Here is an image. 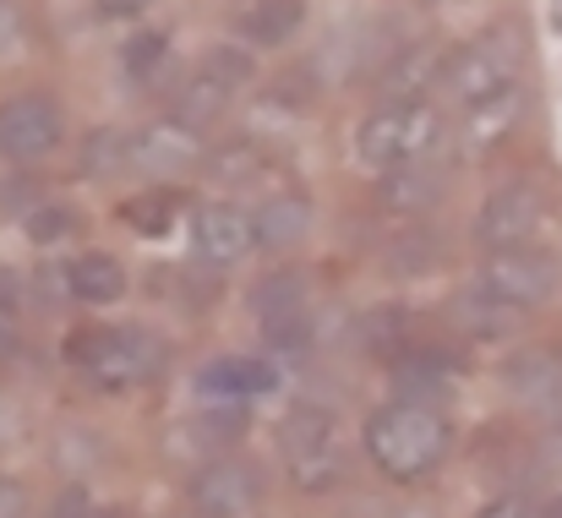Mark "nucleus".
Here are the masks:
<instances>
[{"label": "nucleus", "mask_w": 562, "mask_h": 518, "mask_svg": "<svg viewBox=\"0 0 562 518\" xmlns=\"http://www.w3.org/2000/svg\"><path fill=\"white\" fill-rule=\"evenodd\" d=\"M66 290L82 306H110V301L126 295V268L110 251H82V257L66 262Z\"/></svg>", "instance_id": "4be33fe9"}, {"label": "nucleus", "mask_w": 562, "mask_h": 518, "mask_svg": "<svg viewBox=\"0 0 562 518\" xmlns=\"http://www.w3.org/2000/svg\"><path fill=\"white\" fill-rule=\"evenodd\" d=\"M431 5H453V0H431Z\"/></svg>", "instance_id": "ea45409f"}, {"label": "nucleus", "mask_w": 562, "mask_h": 518, "mask_svg": "<svg viewBox=\"0 0 562 518\" xmlns=\"http://www.w3.org/2000/svg\"><path fill=\"white\" fill-rule=\"evenodd\" d=\"M121 218H126V229H132V235L159 240V235H170V229H176V218H181V191H170V185H148L143 196L121 202Z\"/></svg>", "instance_id": "bb28decb"}, {"label": "nucleus", "mask_w": 562, "mask_h": 518, "mask_svg": "<svg viewBox=\"0 0 562 518\" xmlns=\"http://www.w3.org/2000/svg\"><path fill=\"white\" fill-rule=\"evenodd\" d=\"M251 312H257V328H262V345L273 354H301L312 345V301H306V284L295 273H268L257 290H251Z\"/></svg>", "instance_id": "9d476101"}, {"label": "nucleus", "mask_w": 562, "mask_h": 518, "mask_svg": "<svg viewBox=\"0 0 562 518\" xmlns=\"http://www.w3.org/2000/svg\"><path fill=\"white\" fill-rule=\"evenodd\" d=\"M442 137V115L426 99H404V104H376L372 115L356 126V159L367 170H398L409 159H426Z\"/></svg>", "instance_id": "39448f33"}, {"label": "nucleus", "mask_w": 562, "mask_h": 518, "mask_svg": "<svg viewBox=\"0 0 562 518\" xmlns=\"http://www.w3.org/2000/svg\"><path fill=\"white\" fill-rule=\"evenodd\" d=\"M165 55H170V38H165V33H137V38L126 44V71H132L137 82H148Z\"/></svg>", "instance_id": "c85d7f7f"}, {"label": "nucleus", "mask_w": 562, "mask_h": 518, "mask_svg": "<svg viewBox=\"0 0 562 518\" xmlns=\"http://www.w3.org/2000/svg\"><path fill=\"white\" fill-rule=\"evenodd\" d=\"M552 27L562 33V0H552Z\"/></svg>", "instance_id": "e433bc0d"}, {"label": "nucleus", "mask_w": 562, "mask_h": 518, "mask_svg": "<svg viewBox=\"0 0 562 518\" xmlns=\"http://www.w3.org/2000/svg\"><path fill=\"white\" fill-rule=\"evenodd\" d=\"M481 290H492L497 301L519 306V312H536L547 306L552 295L562 290V262L558 251L547 246H514V251H486L481 262Z\"/></svg>", "instance_id": "0eeeda50"}, {"label": "nucleus", "mask_w": 562, "mask_h": 518, "mask_svg": "<svg viewBox=\"0 0 562 518\" xmlns=\"http://www.w3.org/2000/svg\"><path fill=\"white\" fill-rule=\"evenodd\" d=\"M22 354V306H16V290L5 295V279H0V365H11Z\"/></svg>", "instance_id": "c756f323"}, {"label": "nucleus", "mask_w": 562, "mask_h": 518, "mask_svg": "<svg viewBox=\"0 0 562 518\" xmlns=\"http://www.w3.org/2000/svg\"><path fill=\"white\" fill-rule=\"evenodd\" d=\"M268 387H279V371L268 360H246V354H224V360H207L196 371V398L202 409H229L240 415L251 398H262Z\"/></svg>", "instance_id": "ddd939ff"}, {"label": "nucleus", "mask_w": 562, "mask_h": 518, "mask_svg": "<svg viewBox=\"0 0 562 518\" xmlns=\"http://www.w3.org/2000/svg\"><path fill=\"white\" fill-rule=\"evenodd\" d=\"M453 323H459L470 339H508V334H519L525 312L475 284V290H464V295L453 301Z\"/></svg>", "instance_id": "a878e982"}, {"label": "nucleus", "mask_w": 562, "mask_h": 518, "mask_svg": "<svg viewBox=\"0 0 562 518\" xmlns=\"http://www.w3.org/2000/svg\"><path fill=\"white\" fill-rule=\"evenodd\" d=\"M552 518H562V497H558V503H552Z\"/></svg>", "instance_id": "4c0bfd02"}, {"label": "nucleus", "mask_w": 562, "mask_h": 518, "mask_svg": "<svg viewBox=\"0 0 562 518\" xmlns=\"http://www.w3.org/2000/svg\"><path fill=\"white\" fill-rule=\"evenodd\" d=\"M66 137V115L49 93H16L0 104V154L16 165H33L44 154H55Z\"/></svg>", "instance_id": "9b49d317"}, {"label": "nucleus", "mask_w": 562, "mask_h": 518, "mask_svg": "<svg viewBox=\"0 0 562 518\" xmlns=\"http://www.w3.org/2000/svg\"><path fill=\"white\" fill-rule=\"evenodd\" d=\"M279 464H284V481L306 497H323L345 481V426L334 409H317V404H295L284 420H279Z\"/></svg>", "instance_id": "f03ea898"}, {"label": "nucleus", "mask_w": 562, "mask_h": 518, "mask_svg": "<svg viewBox=\"0 0 562 518\" xmlns=\"http://www.w3.org/2000/svg\"><path fill=\"white\" fill-rule=\"evenodd\" d=\"M475 518H552V508H536L530 497H497V503H486Z\"/></svg>", "instance_id": "2f4dec72"}, {"label": "nucleus", "mask_w": 562, "mask_h": 518, "mask_svg": "<svg viewBox=\"0 0 562 518\" xmlns=\"http://www.w3.org/2000/svg\"><path fill=\"white\" fill-rule=\"evenodd\" d=\"M306 22V0H240L229 27L246 49H279L301 33Z\"/></svg>", "instance_id": "a211bd4d"}, {"label": "nucleus", "mask_w": 562, "mask_h": 518, "mask_svg": "<svg viewBox=\"0 0 562 518\" xmlns=\"http://www.w3.org/2000/svg\"><path fill=\"white\" fill-rule=\"evenodd\" d=\"M202 154H207L202 132L176 121V115H165V121H154L132 137V170L143 174H187L191 165H202Z\"/></svg>", "instance_id": "2eb2a0df"}, {"label": "nucleus", "mask_w": 562, "mask_h": 518, "mask_svg": "<svg viewBox=\"0 0 562 518\" xmlns=\"http://www.w3.org/2000/svg\"><path fill=\"white\" fill-rule=\"evenodd\" d=\"M519 121H525V88H519V82L503 88L497 99L470 104V110H464V126H459V148H464V159H486V154H497V148L519 132Z\"/></svg>", "instance_id": "dca6fc26"}, {"label": "nucleus", "mask_w": 562, "mask_h": 518, "mask_svg": "<svg viewBox=\"0 0 562 518\" xmlns=\"http://www.w3.org/2000/svg\"><path fill=\"white\" fill-rule=\"evenodd\" d=\"M442 191H448V174L437 170V165H426V159H409L398 170H382V180H376V202L387 213H398V218H426L442 202Z\"/></svg>", "instance_id": "f3484780"}, {"label": "nucleus", "mask_w": 562, "mask_h": 518, "mask_svg": "<svg viewBox=\"0 0 562 518\" xmlns=\"http://www.w3.org/2000/svg\"><path fill=\"white\" fill-rule=\"evenodd\" d=\"M547 229V191L536 180H508L497 185L481 213H475V246L481 251H514V246H536Z\"/></svg>", "instance_id": "6e6552de"}, {"label": "nucleus", "mask_w": 562, "mask_h": 518, "mask_svg": "<svg viewBox=\"0 0 562 518\" xmlns=\"http://www.w3.org/2000/svg\"><path fill=\"white\" fill-rule=\"evenodd\" d=\"M196 170L207 174L213 185H229V191H240V185H257L262 174H273V159H268V148H262L257 137H229V143L207 148Z\"/></svg>", "instance_id": "aec40b11"}, {"label": "nucleus", "mask_w": 562, "mask_h": 518, "mask_svg": "<svg viewBox=\"0 0 562 518\" xmlns=\"http://www.w3.org/2000/svg\"><path fill=\"white\" fill-rule=\"evenodd\" d=\"M415 312L409 306H372L361 323H356V339H361V349L372 354V360H398V354H409L415 349Z\"/></svg>", "instance_id": "5701e85b"}, {"label": "nucleus", "mask_w": 562, "mask_h": 518, "mask_svg": "<svg viewBox=\"0 0 562 518\" xmlns=\"http://www.w3.org/2000/svg\"><path fill=\"white\" fill-rule=\"evenodd\" d=\"M11 38H16V5L0 0V44H11Z\"/></svg>", "instance_id": "c9c22d12"}, {"label": "nucleus", "mask_w": 562, "mask_h": 518, "mask_svg": "<svg viewBox=\"0 0 562 518\" xmlns=\"http://www.w3.org/2000/svg\"><path fill=\"white\" fill-rule=\"evenodd\" d=\"M459 371H464L459 354H442L437 345H415L409 354L393 360V387H398V398H420V404H431Z\"/></svg>", "instance_id": "6ab92c4d"}, {"label": "nucleus", "mask_w": 562, "mask_h": 518, "mask_svg": "<svg viewBox=\"0 0 562 518\" xmlns=\"http://www.w3.org/2000/svg\"><path fill=\"white\" fill-rule=\"evenodd\" d=\"M541 459H547V464H552V470L562 475V420L552 426V431H547V437H541Z\"/></svg>", "instance_id": "72a5a7b5"}, {"label": "nucleus", "mask_w": 562, "mask_h": 518, "mask_svg": "<svg viewBox=\"0 0 562 518\" xmlns=\"http://www.w3.org/2000/svg\"><path fill=\"white\" fill-rule=\"evenodd\" d=\"M77 518H115V514H77Z\"/></svg>", "instance_id": "58836bf2"}, {"label": "nucleus", "mask_w": 562, "mask_h": 518, "mask_svg": "<svg viewBox=\"0 0 562 518\" xmlns=\"http://www.w3.org/2000/svg\"><path fill=\"white\" fill-rule=\"evenodd\" d=\"M148 0H99V16H137Z\"/></svg>", "instance_id": "f704fd0d"}, {"label": "nucleus", "mask_w": 562, "mask_h": 518, "mask_svg": "<svg viewBox=\"0 0 562 518\" xmlns=\"http://www.w3.org/2000/svg\"><path fill=\"white\" fill-rule=\"evenodd\" d=\"M367 459L387 481L409 486V481H426L448 448H453V420L437 409V404H420V398H393L382 404L372 420H367Z\"/></svg>", "instance_id": "f257e3e1"}, {"label": "nucleus", "mask_w": 562, "mask_h": 518, "mask_svg": "<svg viewBox=\"0 0 562 518\" xmlns=\"http://www.w3.org/2000/svg\"><path fill=\"white\" fill-rule=\"evenodd\" d=\"M66 360L99 393H132L165 371V339L148 328H77L66 339Z\"/></svg>", "instance_id": "7ed1b4c3"}, {"label": "nucleus", "mask_w": 562, "mask_h": 518, "mask_svg": "<svg viewBox=\"0 0 562 518\" xmlns=\"http://www.w3.org/2000/svg\"><path fill=\"white\" fill-rule=\"evenodd\" d=\"M191 518H202V514H191Z\"/></svg>", "instance_id": "a19ab883"}, {"label": "nucleus", "mask_w": 562, "mask_h": 518, "mask_svg": "<svg viewBox=\"0 0 562 518\" xmlns=\"http://www.w3.org/2000/svg\"><path fill=\"white\" fill-rule=\"evenodd\" d=\"M312 218H317V213H312V196L284 185V191H273V196L257 207V240L273 246V251H284V246H295V240L312 229Z\"/></svg>", "instance_id": "b1692460"}, {"label": "nucleus", "mask_w": 562, "mask_h": 518, "mask_svg": "<svg viewBox=\"0 0 562 518\" xmlns=\"http://www.w3.org/2000/svg\"><path fill=\"white\" fill-rule=\"evenodd\" d=\"M519 66H525V38L519 27H486L475 33L470 44H459L448 55V71H442V93L470 110L481 99H497L503 88L519 82Z\"/></svg>", "instance_id": "20e7f679"}, {"label": "nucleus", "mask_w": 562, "mask_h": 518, "mask_svg": "<svg viewBox=\"0 0 562 518\" xmlns=\"http://www.w3.org/2000/svg\"><path fill=\"white\" fill-rule=\"evenodd\" d=\"M246 82H251V55L240 44H213L181 77V88L170 99V115L196 126V132H207V126H218L229 115V104L240 99Z\"/></svg>", "instance_id": "423d86ee"}, {"label": "nucleus", "mask_w": 562, "mask_h": 518, "mask_svg": "<svg viewBox=\"0 0 562 518\" xmlns=\"http://www.w3.org/2000/svg\"><path fill=\"white\" fill-rule=\"evenodd\" d=\"M262 470L240 453H218L191 475V514L202 518H257L262 508Z\"/></svg>", "instance_id": "1a4fd4ad"}, {"label": "nucleus", "mask_w": 562, "mask_h": 518, "mask_svg": "<svg viewBox=\"0 0 562 518\" xmlns=\"http://www.w3.org/2000/svg\"><path fill=\"white\" fill-rule=\"evenodd\" d=\"M27 514V492H22V481H5L0 475V518H22Z\"/></svg>", "instance_id": "473e14b6"}, {"label": "nucleus", "mask_w": 562, "mask_h": 518, "mask_svg": "<svg viewBox=\"0 0 562 518\" xmlns=\"http://www.w3.org/2000/svg\"><path fill=\"white\" fill-rule=\"evenodd\" d=\"M442 262V240L420 224V218H404L387 240H382V268L398 273V279H415V273H431Z\"/></svg>", "instance_id": "393cba45"}, {"label": "nucleus", "mask_w": 562, "mask_h": 518, "mask_svg": "<svg viewBox=\"0 0 562 518\" xmlns=\"http://www.w3.org/2000/svg\"><path fill=\"white\" fill-rule=\"evenodd\" d=\"M191 246L202 268H235L246 262L262 240H257V213H246L240 202H202L191 218Z\"/></svg>", "instance_id": "f8f14e48"}, {"label": "nucleus", "mask_w": 562, "mask_h": 518, "mask_svg": "<svg viewBox=\"0 0 562 518\" xmlns=\"http://www.w3.org/2000/svg\"><path fill=\"white\" fill-rule=\"evenodd\" d=\"M448 55L437 38H420V44H398L382 71H376V99L382 104H404V99H426L431 88H442V71H448Z\"/></svg>", "instance_id": "4468645a"}, {"label": "nucleus", "mask_w": 562, "mask_h": 518, "mask_svg": "<svg viewBox=\"0 0 562 518\" xmlns=\"http://www.w3.org/2000/svg\"><path fill=\"white\" fill-rule=\"evenodd\" d=\"M132 170V137L126 132H110V126H99L93 137H88V148H82V174H121Z\"/></svg>", "instance_id": "cd10ccee"}, {"label": "nucleus", "mask_w": 562, "mask_h": 518, "mask_svg": "<svg viewBox=\"0 0 562 518\" xmlns=\"http://www.w3.org/2000/svg\"><path fill=\"white\" fill-rule=\"evenodd\" d=\"M71 224H77V218H71V207H33V213H27V235H33L38 246L66 240V235H71Z\"/></svg>", "instance_id": "7c9ffc66"}, {"label": "nucleus", "mask_w": 562, "mask_h": 518, "mask_svg": "<svg viewBox=\"0 0 562 518\" xmlns=\"http://www.w3.org/2000/svg\"><path fill=\"white\" fill-rule=\"evenodd\" d=\"M508 393L525 404H558L562 398V349H519L503 371Z\"/></svg>", "instance_id": "412c9836"}]
</instances>
